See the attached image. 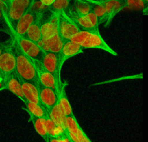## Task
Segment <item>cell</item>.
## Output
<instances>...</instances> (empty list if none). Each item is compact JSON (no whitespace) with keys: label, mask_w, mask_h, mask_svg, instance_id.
Here are the masks:
<instances>
[{"label":"cell","mask_w":148,"mask_h":142,"mask_svg":"<svg viewBox=\"0 0 148 142\" xmlns=\"http://www.w3.org/2000/svg\"><path fill=\"white\" fill-rule=\"evenodd\" d=\"M13 40V50L15 56V73L19 79L26 82H30L36 85H39L38 77L36 68L31 59L26 56L19 48L17 43Z\"/></svg>","instance_id":"1"},{"label":"cell","mask_w":148,"mask_h":142,"mask_svg":"<svg viewBox=\"0 0 148 142\" xmlns=\"http://www.w3.org/2000/svg\"><path fill=\"white\" fill-rule=\"evenodd\" d=\"M11 1H12V0H11Z\"/></svg>","instance_id":"36"},{"label":"cell","mask_w":148,"mask_h":142,"mask_svg":"<svg viewBox=\"0 0 148 142\" xmlns=\"http://www.w3.org/2000/svg\"><path fill=\"white\" fill-rule=\"evenodd\" d=\"M40 105L48 112L51 111L58 102V94L55 89L40 85L38 86Z\"/></svg>","instance_id":"8"},{"label":"cell","mask_w":148,"mask_h":142,"mask_svg":"<svg viewBox=\"0 0 148 142\" xmlns=\"http://www.w3.org/2000/svg\"><path fill=\"white\" fill-rule=\"evenodd\" d=\"M42 39H48L58 33V13L51 12L49 18L40 25Z\"/></svg>","instance_id":"13"},{"label":"cell","mask_w":148,"mask_h":142,"mask_svg":"<svg viewBox=\"0 0 148 142\" xmlns=\"http://www.w3.org/2000/svg\"><path fill=\"white\" fill-rule=\"evenodd\" d=\"M71 0H55L50 7L48 10L51 12L59 13L62 12H66L70 5Z\"/></svg>","instance_id":"24"},{"label":"cell","mask_w":148,"mask_h":142,"mask_svg":"<svg viewBox=\"0 0 148 142\" xmlns=\"http://www.w3.org/2000/svg\"><path fill=\"white\" fill-rule=\"evenodd\" d=\"M43 118V121H44L46 131H47L49 137H52L53 135V132H54L55 128H56V125L54 124V122L52 121L51 118H50L49 113H46V115H45Z\"/></svg>","instance_id":"26"},{"label":"cell","mask_w":148,"mask_h":142,"mask_svg":"<svg viewBox=\"0 0 148 142\" xmlns=\"http://www.w3.org/2000/svg\"><path fill=\"white\" fill-rule=\"evenodd\" d=\"M78 43L83 49H100L105 51L113 56H118L116 52L111 48L104 40L99 33L79 30L70 39Z\"/></svg>","instance_id":"2"},{"label":"cell","mask_w":148,"mask_h":142,"mask_svg":"<svg viewBox=\"0 0 148 142\" xmlns=\"http://www.w3.org/2000/svg\"><path fill=\"white\" fill-rule=\"evenodd\" d=\"M20 84H21L22 90H23V95L25 100L29 101L30 102L40 105L38 95V85L30 82L22 80L20 79Z\"/></svg>","instance_id":"16"},{"label":"cell","mask_w":148,"mask_h":142,"mask_svg":"<svg viewBox=\"0 0 148 142\" xmlns=\"http://www.w3.org/2000/svg\"><path fill=\"white\" fill-rule=\"evenodd\" d=\"M64 41L59 33L53 36V37L48 39H41L40 41L38 43L43 51L51 52V53H58L59 54L63 46Z\"/></svg>","instance_id":"15"},{"label":"cell","mask_w":148,"mask_h":142,"mask_svg":"<svg viewBox=\"0 0 148 142\" xmlns=\"http://www.w3.org/2000/svg\"><path fill=\"white\" fill-rule=\"evenodd\" d=\"M31 59L35 68H36V72H37L38 77L39 84L43 87L51 88L55 89L57 92V85H56V80L53 75L44 67L40 61L33 60Z\"/></svg>","instance_id":"10"},{"label":"cell","mask_w":148,"mask_h":142,"mask_svg":"<svg viewBox=\"0 0 148 142\" xmlns=\"http://www.w3.org/2000/svg\"><path fill=\"white\" fill-rule=\"evenodd\" d=\"M30 121H31L32 124H33V127H34L35 130H36V131L37 132V134H38L40 137H42L45 141L49 142L50 137H49L47 131H46L43 118L31 117V118H30Z\"/></svg>","instance_id":"20"},{"label":"cell","mask_w":148,"mask_h":142,"mask_svg":"<svg viewBox=\"0 0 148 142\" xmlns=\"http://www.w3.org/2000/svg\"><path fill=\"white\" fill-rule=\"evenodd\" d=\"M40 62L44 66V67L51 74L56 80L57 85V91L59 87L62 85V82L61 79V70L62 67L59 63V58L58 53H51V52L43 51Z\"/></svg>","instance_id":"5"},{"label":"cell","mask_w":148,"mask_h":142,"mask_svg":"<svg viewBox=\"0 0 148 142\" xmlns=\"http://www.w3.org/2000/svg\"><path fill=\"white\" fill-rule=\"evenodd\" d=\"M23 103L25 104L26 111L30 115V118H31V117L43 118L46 115V114L49 113L39 104L33 103V102H30L27 100H25Z\"/></svg>","instance_id":"19"},{"label":"cell","mask_w":148,"mask_h":142,"mask_svg":"<svg viewBox=\"0 0 148 142\" xmlns=\"http://www.w3.org/2000/svg\"><path fill=\"white\" fill-rule=\"evenodd\" d=\"M143 1H144L145 3H146V4H148V0H143Z\"/></svg>","instance_id":"32"},{"label":"cell","mask_w":148,"mask_h":142,"mask_svg":"<svg viewBox=\"0 0 148 142\" xmlns=\"http://www.w3.org/2000/svg\"><path fill=\"white\" fill-rule=\"evenodd\" d=\"M123 1H124L125 7L142 10L144 14H147V4L145 3L143 0H123Z\"/></svg>","instance_id":"25"},{"label":"cell","mask_w":148,"mask_h":142,"mask_svg":"<svg viewBox=\"0 0 148 142\" xmlns=\"http://www.w3.org/2000/svg\"><path fill=\"white\" fill-rule=\"evenodd\" d=\"M79 30L66 12L58 13V33L64 41L70 40Z\"/></svg>","instance_id":"4"},{"label":"cell","mask_w":148,"mask_h":142,"mask_svg":"<svg viewBox=\"0 0 148 142\" xmlns=\"http://www.w3.org/2000/svg\"><path fill=\"white\" fill-rule=\"evenodd\" d=\"M0 1L4 3V4L7 6V8H9V7H10V3H11V0H0Z\"/></svg>","instance_id":"30"},{"label":"cell","mask_w":148,"mask_h":142,"mask_svg":"<svg viewBox=\"0 0 148 142\" xmlns=\"http://www.w3.org/2000/svg\"><path fill=\"white\" fill-rule=\"evenodd\" d=\"M82 51H83V48L78 43L70 40L64 41L63 46L59 53V63H60L61 67L62 68L66 61L77 55H79V53H82Z\"/></svg>","instance_id":"11"},{"label":"cell","mask_w":148,"mask_h":142,"mask_svg":"<svg viewBox=\"0 0 148 142\" xmlns=\"http://www.w3.org/2000/svg\"><path fill=\"white\" fill-rule=\"evenodd\" d=\"M43 17V14H38L35 22L31 25V26L29 27L27 33H26L25 36V37L26 38L29 39L30 40L37 43V44L42 39L41 31H40V25H41Z\"/></svg>","instance_id":"17"},{"label":"cell","mask_w":148,"mask_h":142,"mask_svg":"<svg viewBox=\"0 0 148 142\" xmlns=\"http://www.w3.org/2000/svg\"><path fill=\"white\" fill-rule=\"evenodd\" d=\"M39 1H40L42 5L49 9V7H50L53 4L55 0H39Z\"/></svg>","instance_id":"27"},{"label":"cell","mask_w":148,"mask_h":142,"mask_svg":"<svg viewBox=\"0 0 148 142\" xmlns=\"http://www.w3.org/2000/svg\"><path fill=\"white\" fill-rule=\"evenodd\" d=\"M67 85L66 83H63L62 82L61 86L59 87V89L57 91L58 94V105L61 108V109L63 111L65 116H69V115H73L72 112V108L71 106V104L68 100L67 96H66V92H65V88Z\"/></svg>","instance_id":"18"},{"label":"cell","mask_w":148,"mask_h":142,"mask_svg":"<svg viewBox=\"0 0 148 142\" xmlns=\"http://www.w3.org/2000/svg\"><path fill=\"white\" fill-rule=\"evenodd\" d=\"M91 12L97 17L99 25L106 22V9L101 3H91Z\"/></svg>","instance_id":"23"},{"label":"cell","mask_w":148,"mask_h":142,"mask_svg":"<svg viewBox=\"0 0 148 142\" xmlns=\"http://www.w3.org/2000/svg\"><path fill=\"white\" fill-rule=\"evenodd\" d=\"M101 4L106 9V22L104 23L105 27H107L111 23L113 19L119 12L125 7L123 0H110V1L102 2Z\"/></svg>","instance_id":"14"},{"label":"cell","mask_w":148,"mask_h":142,"mask_svg":"<svg viewBox=\"0 0 148 142\" xmlns=\"http://www.w3.org/2000/svg\"><path fill=\"white\" fill-rule=\"evenodd\" d=\"M2 82L3 85L1 87L3 89H7V90H9L10 92H11L15 96H17L19 99L21 100L23 102H24L25 100L24 98V95H23V90H22L20 79L17 76L16 73L4 78L2 79Z\"/></svg>","instance_id":"12"},{"label":"cell","mask_w":148,"mask_h":142,"mask_svg":"<svg viewBox=\"0 0 148 142\" xmlns=\"http://www.w3.org/2000/svg\"><path fill=\"white\" fill-rule=\"evenodd\" d=\"M49 116L56 126H65L66 116L58 103L49 112Z\"/></svg>","instance_id":"21"},{"label":"cell","mask_w":148,"mask_h":142,"mask_svg":"<svg viewBox=\"0 0 148 142\" xmlns=\"http://www.w3.org/2000/svg\"><path fill=\"white\" fill-rule=\"evenodd\" d=\"M1 90H4V89H3L2 87H1V88H0V91H1Z\"/></svg>","instance_id":"34"},{"label":"cell","mask_w":148,"mask_h":142,"mask_svg":"<svg viewBox=\"0 0 148 142\" xmlns=\"http://www.w3.org/2000/svg\"><path fill=\"white\" fill-rule=\"evenodd\" d=\"M15 56L13 50V40H12L0 56V78L3 79L15 74Z\"/></svg>","instance_id":"3"},{"label":"cell","mask_w":148,"mask_h":142,"mask_svg":"<svg viewBox=\"0 0 148 142\" xmlns=\"http://www.w3.org/2000/svg\"><path fill=\"white\" fill-rule=\"evenodd\" d=\"M12 34V39L15 41L22 51L33 60H41L43 51L37 43L26 38L25 36H17Z\"/></svg>","instance_id":"6"},{"label":"cell","mask_w":148,"mask_h":142,"mask_svg":"<svg viewBox=\"0 0 148 142\" xmlns=\"http://www.w3.org/2000/svg\"><path fill=\"white\" fill-rule=\"evenodd\" d=\"M108 1H110V0H91L90 3H102Z\"/></svg>","instance_id":"31"},{"label":"cell","mask_w":148,"mask_h":142,"mask_svg":"<svg viewBox=\"0 0 148 142\" xmlns=\"http://www.w3.org/2000/svg\"><path fill=\"white\" fill-rule=\"evenodd\" d=\"M3 19H4V20H5L6 22H7V17H6L5 14L3 13V12L1 11V10H0V23H1V21L3 20Z\"/></svg>","instance_id":"29"},{"label":"cell","mask_w":148,"mask_h":142,"mask_svg":"<svg viewBox=\"0 0 148 142\" xmlns=\"http://www.w3.org/2000/svg\"><path fill=\"white\" fill-rule=\"evenodd\" d=\"M10 43V42H9ZM9 43H0V56H1V53L4 52V51L7 48V47L8 46Z\"/></svg>","instance_id":"28"},{"label":"cell","mask_w":148,"mask_h":142,"mask_svg":"<svg viewBox=\"0 0 148 142\" xmlns=\"http://www.w3.org/2000/svg\"><path fill=\"white\" fill-rule=\"evenodd\" d=\"M37 16L38 14L33 12L30 8L16 23L13 28L10 27L11 33L17 36H25L29 27L35 22Z\"/></svg>","instance_id":"9"},{"label":"cell","mask_w":148,"mask_h":142,"mask_svg":"<svg viewBox=\"0 0 148 142\" xmlns=\"http://www.w3.org/2000/svg\"><path fill=\"white\" fill-rule=\"evenodd\" d=\"M32 1H36V0H31Z\"/></svg>","instance_id":"35"},{"label":"cell","mask_w":148,"mask_h":142,"mask_svg":"<svg viewBox=\"0 0 148 142\" xmlns=\"http://www.w3.org/2000/svg\"><path fill=\"white\" fill-rule=\"evenodd\" d=\"M84 1H88V2H90V1L91 0H84Z\"/></svg>","instance_id":"33"},{"label":"cell","mask_w":148,"mask_h":142,"mask_svg":"<svg viewBox=\"0 0 148 142\" xmlns=\"http://www.w3.org/2000/svg\"><path fill=\"white\" fill-rule=\"evenodd\" d=\"M69 10L79 15H86L91 12V3L84 0H74L73 7Z\"/></svg>","instance_id":"22"},{"label":"cell","mask_w":148,"mask_h":142,"mask_svg":"<svg viewBox=\"0 0 148 142\" xmlns=\"http://www.w3.org/2000/svg\"><path fill=\"white\" fill-rule=\"evenodd\" d=\"M31 0H12L7 12L9 25H15L20 17L30 8Z\"/></svg>","instance_id":"7"}]
</instances>
